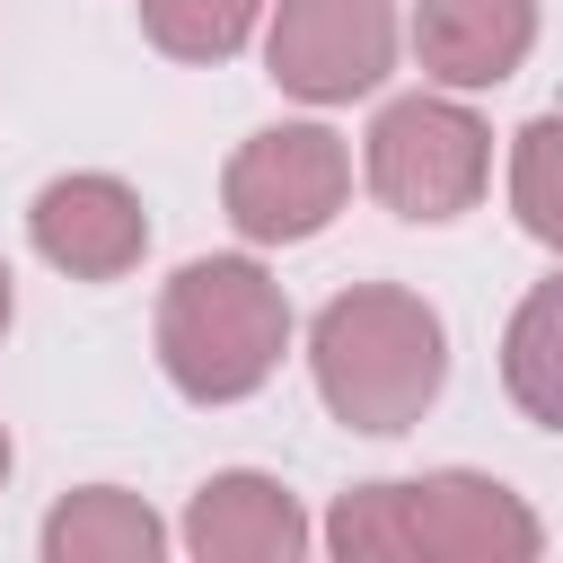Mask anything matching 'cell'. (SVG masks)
Returning a JSON list of instances; mask_svg holds the SVG:
<instances>
[{
    "instance_id": "obj_13",
    "label": "cell",
    "mask_w": 563,
    "mask_h": 563,
    "mask_svg": "<svg viewBox=\"0 0 563 563\" xmlns=\"http://www.w3.org/2000/svg\"><path fill=\"white\" fill-rule=\"evenodd\" d=\"M510 211L537 246L563 255V114H537L510 141Z\"/></svg>"
},
{
    "instance_id": "obj_6",
    "label": "cell",
    "mask_w": 563,
    "mask_h": 563,
    "mask_svg": "<svg viewBox=\"0 0 563 563\" xmlns=\"http://www.w3.org/2000/svg\"><path fill=\"white\" fill-rule=\"evenodd\" d=\"M264 70L308 106H352L396 70V0H273Z\"/></svg>"
},
{
    "instance_id": "obj_15",
    "label": "cell",
    "mask_w": 563,
    "mask_h": 563,
    "mask_svg": "<svg viewBox=\"0 0 563 563\" xmlns=\"http://www.w3.org/2000/svg\"><path fill=\"white\" fill-rule=\"evenodd\" d=\"M0 484H9V422H0Z\"/></svg>"
},
{
    "instance_id": "obj_2",
    "label": "cell",
    "mask_w": 563,
    "mask_h": 563,
    "mask_svg": "<svg viewBox=\"0 0 563 563\" xmlns=\"http://www.w3.org/2000/svg\"><path fill=\"white\" fill-rule=\"evenodd\" d=\"M325 545L343 563H537L545 528L510 484L440 466L413 484H352L325 519Z\"/></svg>"
},
{
    "instance_id": "obj_5",
    "label": "cell",
    "mask_w": 563,
    "mask_h": 563,
    "mask_svg": "<svg viewBox=\"0 0 563 563\" xmlns=\"http://www.w3.org/2000/svg\"><path fill=\"white\" fill-rule=\"evenodd\" d=\"M352 194V150L325 132V123H273L255 132L229 176H220V202H229V229L255 238V246H299L317 238Z\"/></svg>"
},
{
    "instance_id": "obj_10",
    "label": "cell",
    "mask_w": 563,
    "mask_h": 563,
    "mask_svg": "<svg viewBox=\"0 0 563 563\" xmlns=\"http://www.w3.org/2000/svg\"><path fill=\"white\" fill-rule=\"evenodd\" d=\"M44 563H158L167 554V519L123 493V484H79L44 510Z\"/></svg>"
},
{
    "instance_id": "obj_7",
    "label": "cell",
    "mask_w": 563,
    "mask_h": 563,
    "mask_svg": "<svg viewBox=\"0 0 563 563\" xmlns=\"http://www.w3.org/2000/svg\"><path fill=\"white\" fill-rule=\"evenodd\" d=\"M26 238L70 282H123L150 255V211L123 176H53L26 202Z\"/></svg>"
},
{
    "instance_id": "obj_1",
    "label": "cell",
    "mask_w": 563,
    "mask_h": 563,
    "mask_svg": "<svg viewBox=\"0 0 563 563\" xmlns=\"http://www.w3.org/2000/svg\"><path fill=\"white\" fill-rule=\"evenodd\" d=\"M308 369H317V396H325V413L343 431L396 440L449 387V325L405 282H352V290H334L317 308Z\"/></svg>"
},
{
    "instance_id": "obj_4",
    "label": "cell",
    "mask_w": 563,
    "mask_h": 563,
    "mask_svg": "<svg viewBox=\"0 0 563 563\" xmlns=\"http://www.w3.org/2000/svg\"><path fill=\"white\" fill-rule=\"evenodd\" d=\"M484 176H493V132L457 97H396V106H378V123H369V194L396 220L440 229V220L475 211Z\"/></svg>"
},
{
    "instance_id": "obj_12",
    "label": "cell",
    "mask_w": 563,
    "mask_h": 563,
    "mask_svg": "<svg viewBox=\"0 0 563 563\" xmlns=\"http://www.w3.org/2000/svg\"><path fill=\"white\" fill-rule=\"evenodd\" d=\"M264 0H141V35L176 62H229L255 35Z\"/></svg>"
},
{
    "instance_id": "obj_8",
    "label": "cell",
    "mask_w": 563,
    "mask_h": 563,
    "mask_svg": "<svg viewBox=\"0 0 563 563\" xmlns=\"http://www.w3.org/2000/svg\"><path fill=\"white\" fill-rule=\"evenodd\" d=\"M185 554H202V563H299L308 554V519H299L290 484H273L255 466H229V475H211L194 493Z\"/></svg>"
},
{
    "instance_id": "obj_3",
    "label": "cell",
    "mask_w": 563,
    "mask_h": 563,
    "mask_svg": "<svg viewBox=\"0 0 563 563\" xmlns=\"http://www.w3.org/2000/svg\"><path fill=\"white\" fill-rule=\"evenodd\" d=\"M290 352V299L255 255H194L158 290V369L194 405L255 396Z\"/></svg>"
},
{
    "instance_id": "obj_14",
    "label": "cell",
    "mask_w": 563,
    "mask_h": 563,
    "mask_svg": "<svg viewBox=\"0 0 563 563\" xmlns=\"http://www.w3.org/2000/svg\"><path fill=\"white\" fill-rule=\"evenodd\" d=\"M9 317H18V290H9V264H0V334H9Z\"/></svg>"
},
{
    "instance_id": "obj_9",
    "label": "cell",
    "mask_w": 563,
    "mask_h": 563,
    "mask_svg": "<svg viewBox=\"0 0 563 563\" xmlns=\"http://www.w3.org/2000/svg\"><path fill=\"white\" fill-rule=\"evenodd\" d=\"M537 44V0H413V53L440 88H501Z\"/></svg>"
},
{
    "instance_id": "obj_11",
    "label": "cell",
    "mask_w": 563,
    "mask_h": 563,
    "mask_svg": "<svg viewBox=\"0 0 563 563\" xmlns=\"http://www.w3.org/2000/svg\"><path fill=\"white\" fill-rule=\"evenodd\" d=\"M501 387L528 422L563 431V273L537 282L501 325Z\"/></svg>"
}]
</instances>
